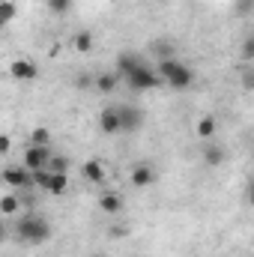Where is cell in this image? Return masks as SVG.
<instances>
[{"instance_id":"6da1fadb","label":"cell","mask_w":254,"mask_h":257,"mask_svg":"<svg viewBox=\"0 0 254 257\" xmlns=\"http://www.w3.org/2000/svg\"><path fill=\"white\" fill-rule=\"evenodd\" d=\"M15 236L21 242H27V245H42V242L51 239V221L45 215L30 212V215H24V218L15 221Z\"/></svg>"},{"instance_id":"7a4b0ae2","label":"cell","mask_w":254,"mask_h":257,"mask_svg":"<svg viewBox=\"0 0 254 257\" xmlns=\"http://www.w3.org/2000/svg\"><path fill=\"white\" fill-rule=\"evenodd\" d=\"M159 78H162V84H168V87H174V90H186L194 84V72H191L186 63H180V60H159V72H156Z\"/></svg>"},{"instance_id":"3957f363","label":"cell","mask_w":254,"mask_h":257,"mask_svg":"<svg viewBox=\"0 0 254 257\" xmlns=\"http://www.w3.org/2000/svg\"><path fill=\"white\" fill-rule=\"evenodd\" d=\"M126 81H129L132 90H153V87L162 84V78L156 75V69H150L147 63H141L138 69H132V72L126 75Z\"/></svg>"},{"instance_id":"277c9868","label":"cell","mask_w":254,"mask_h":257,"mask_svg":"<svg viewBox=\"0 0 254 257\" xmlns=\"http://www.w3.org/2000/svg\"><path fill=\"white\" fill-rule=\"evenodd\" d=\"M9 75L15 81H21V84H30V81L39 78V66L33 63V60H27V57H15L12 66H9Z\"/></svg>"},{"instance_id":"5b68a950","label":"cell","mask_w":254,"mask_h":257,"mask_svg":"<svg viewBox=\"0 0 254 257\" xmlns=\"http://www.w3.org/2000/svg\"><path fill=\"white\" fill-rule=\"evenodd\" d=\"M48 159H51V147H27L24 150V168L27 171H39V168H48Z\"/></svg>"},{"instance_id":"8992f818","label":"cell","mask_w":254,"mask_h":257,"mask_svg":"<svg viewBox=\"0 0 254 257\" xmlns=\"http://www.w3.org/2000/svg\"><path fill=\"white\" fill-rule=\"evenodd\" d=\"M117 114H120V132H138L141 123H144V114L135 105H120Z\"/></svg>"},{"instance_id":"52a82bcc","label":"cell","mask_w":254,"mask_h":257,"mask_svg":"<svg viewBox=\"0 0 254 257\" xmlns=\"http://www.w3.org/2000/svg\"><path fill=\"white\" fill-rule=\"evenodd\" d=\"M0 180L9 186V189H24V186H30V171L21 165V168H3V174H0Z\"/></svg>"},{"instance_id":"ba28073f","label":"cell","mask_w":254,"mask_h":257,"mask_svg":"<svg viewBox=\"0 0 254 257\" xmlns=\"http://www.w3.org/2000/svg\"><path fill=\"white\" fill-rule=\"evenodd\" d=\"M99 128H102L105 135H120V114H117V108H102V114H99Z\"/></svg>"},{"instance_id":"9c48e42d","label":"cell","mask_w":254,"mask_h":257,"mask_svg":"<svg viewBox=\"0 0 254 257\" xmlns=\"http://www.w3.org/2000/svg\"><path fill=\"white\" fill-rule=\"evenodd\" d=\"M81 174H84V180H87V183H93V186H102V183L108 180V174H105V165H102V162H84Z\"/></svg>"},{"instance_id":"30bf717a","label":"cell","mask_w":254,"mask_h":257,"mask_svg":"<svg viewBox=\"0 0 254 257\" xmlns=\"http://www.w3.org/2000/svg\"><path fill=\"white\" fill-rule=\"evenodd\" d=\"M129 180H132L135 189H144V186H150V183L156 180V171H153L150 165H135L132 174H129Z\"/></svg>"},{"instance_id":"8fae6325","label":"cell","mask_w":254,"mask_h":257,"mask_svg":"<svg viewBox=\"0 0 254 257\" xmlns=\"http://www.w3.org/2000/svg\"><path fill=\"white\" fill-rule=\"evenodd\" d=\"M99 209L108 212V215H117V212L123 209V197H120L117 192H105L102 197H99Z\"/></svg>"},{"instance_id":"7c38bea8","label":"cell","mask_w":254,"mask_h":257,"mask_svg":"<svg viewBox=\"0 0 254 257\" xmlns=\"http://www.w3.org/2000/svg\"><path fill=\"white\" fill-rule=\"evenodd\" d=\"M141 63H144V57H141V54H132V51H123V54L117 57V75H129L132 69H138Z\"/></svg>"},{"instance_id":"4fadbf2b","label":"cell","mask_w":254,"mask_h":257,"mask_svg":"<svg viewBox=\"0 0 254 257\" xmlns=\"http://www.w3.org/2000/svg\"><path fill=\"white\" fill-rule=\"evenodd\" d=\"M21 206H24V203H21V197H18L15 192H9V194L0 197V215H18Z\"/></svg>"},{"instance_id":"5bb4252c","label":"cell","mask_w":254,"mask_h":257,"mask_svg":"<svg viewBox=\"0 0 254 257\" xmlns=\"http://www.w3.org/2000/svg\"><path fill=\"white\" fill-rule=\"evenodd\" d=\"M93 87H96L99 93H114V90H117V72H102V75H96V78H93Z\"/></svg>"},{"instance_id":"9a60e30c","label":"cell","mask_w":254,"mask_h":257,"mask_svg":"<svg viewBox=\"0 0 254 257\" xmlns=\"http://www.w3.org/2000/svg\"><path fill=\"white\" fill-rule=\"evenodd\" d=\"M221 162H224V150L215 147V144H206V147H203V165H206V168H218Z\"/></svg>"},{"instance_id":"2e32d148","label":"cell","mask_w":254,"mask_h":257,"mask_svg":"<svg viewBox=\"0 0 254 257\" xmlns=\"http://www.w3.org/2000/svg\"><path fill=\"white\" fill-rule=\"evenodd\" d=\"M66 189H69V177H66V174H51V180H48V189H45V192L54 194V197H60V194H66Z\"/></svg>"},{"instance_id":"e0dca14e","label":"cell","mask_w":254,"mask_h":257,"mask_svg":"<svg viewBox=\"0 0 254 257\" xmlns=\"http://www.w3.org/2000/svg\"><path fill=\"white\" fill-rule=\"evenodd\" d=\"M215 128H218V123H215V117H200V120H197V126H194V132H197V138L209 141V138L215 135Z\"/></svg>"},{"instance_id":"ac0fdd59","label":"cell","mask_w":254,"mask_h":257,"mask_svg":"<svg viewBox=\"0 0 254 257\" xmlns=\"http://www.w3.org/2000/svg\"><path fill=\"white\" fill-rule=\"evenodd\" d=\"M72 45H75L78 54H87V51L93 48V33H90V30H78L75 39H72Z\"/></svg>"},{"instance_id":"d6986e66","label":"cell","mask_w":254,"mask_h":257,"mask_svg":"<svg viewBox=\"0 0 254 257\" xmlns=\"http://www.w3.org/2000/svg\"><path fill=\"white\" fill-rule=\"evenodd\" d=\"M48 171H51V174H66V171H69V159H66V156H57V153H51V159H48Z\"/></svg>"},{"instance_id":"ffe728a7","label":"cell","mask_w":254,"mask_h":257,"mask_svg":"<svg viewBox=\"0 0 254 257\" xmlns=\"http://www.w3.org/2000/svg\"><path fill=\"white\" fill-rule=\"evenodd\" d=\"M30 144H33V147H48V144H51V135H48V128H33V132H30Z\"/></svg>"},{"instance_id":"44dd1931","label":"cell","mask_w":254,"mask_h":257,"mask_svg":"<svg viewBox=\"0 0 254 257\" xmlns=\"http://www.w3.org/2000/svg\"><path fill=\"white\" fill-rule=\"evenodd\" d=\"M48 180H51V171H48V168H39V171H30V183H36L39 189H48Z\"/></svg>"},{"instance_id":"7402d4cb","label":"cell","mask_w":254,"mask_h":257,"mask_svg":"<svg viewBox=\"0 0 254 257\" xmlns=\"http://www.w3.org/2000/svg\"><path fill=\"white\" fill-rule=\"evenodd\" d=\"M0 18L9 24V21H15L18 18V6L15 3H9V0H0Z\"/></svg>"},{"instance_id":"603a6c76","label":"cell","mask_w":254,"mask_h":257,"mask_svg":"<svg viewBox=\"0 0 254 257\" xmlns=\"http://www.w3.org/2000/svg\"><path fill=\"white\" fill-rule=\"evenodd\" d=\"M156 51L162 54V60H171V57H174V48H171L168 42H156Z\"/></svg>"},{"instance_id":"cb8c5ba5","label":"cell","mask_w":254,"mask_h":257,"mask_svg":"<svg viewBox=\"0 0 254 257\" xmlns=\"http://www.w3.org/2000/svg\"><path fill=\"white\" fill-rule=\"evenodd\" d=\"M242 60H245V63L254 60V39H245V45H242Z\"/></svg>"},{"instance_id":"d4e9b609","label":"cell","mask_w":254,"mask_h":257,"mask_svg":"<svg viewBox=\"0 0 254 257\" xmlns=\"http://www.w3.org/2000/svg\"><path fill=\"white\" fill-rule=\"evenodd\" d=\"M69 3H72V0H54V3H48V6H51V12H57V15H63L66 9H69Z\"/></svg>"},{"instance_id":"484cf974","label":"cell","mask_w":254,"mask_h":257,"mask_svg":"<svg viewBox=\"0 0 254 257\" xmlns=\"http://www.w3.org/2000/svg\"><path fill=\"white\" fill-rule=\"evenodd\" d=\"M12 150V138L9 135H0V156H6Z\"/></svg>"},{"instance_id":"4316f807","label":"cell","mask_w":254,"mask_h":257,"mask_svg":"<svg viewBox=\"0 0 254 257\" xmlns=\"http://www.w3.org/2000/svg\"><path fill=\"white\" fill-rule=\"evenodd\" d=\"M75 84H78V87H93V75H84V72H81V75L75 78Z\"/></svg>"},{"instance_id":"83f0119b","label":"cell","mask_w":254,"mask_h":257,"mask_svg":"<svg viewBox=\"0 0 254 257\" xmlns=\"http://www.w3.org/2000/svg\"><path fill=\"white\" fill-rule=\"evenodd\" d=\"M242 84H245V90H251V84H254V75L245 69V75H242Z\"/></svg>"},{"instance_id":"f1b7e54d","label":"cell","mask_w":254,"mask_h":257,"mask_svg":"<svg viewBox=\"0 0 254 257\" xmlns=\"http://www.w3.org/2000/svg\"><path fill=\"white\" fill-rule=\"evenodd\" d=\"M6 236H9V227H6V221L0 218V242H6Z\"/></svg>"},{"instance_id":"f546056e","label":"cell","mask_w":254,"mask_h":257,"mask_svg":"<svg viewBox=\"0 0 254 257\" xmlns=\"http://www.w3.org/2000/svg\"><path fill=\"white\" fill-rule=\"evenodd\" d=\"M3 30H6V21H3V18H0V33H3Z\"/></svg>"},{"instance_id":"4dcf8cb0","label":"cell","mask_w":254,"mask_h":257,"mask_svg":"<svg viewBox=\"0 0 254 257\" xmlns=\"http://www.w3.org/2000/svg\"><path fill=\"white\" fill-rule=\"evenodd\" d=\"M45 3H54V0H45Z\"/></svg>"}]
</instances>
